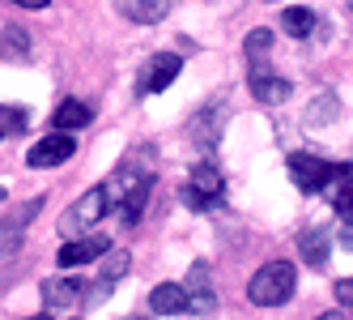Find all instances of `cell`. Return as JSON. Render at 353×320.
Instances as JSON below:
<instances>
[{
    "label": "cell",
    "instance_id": "obj_8",
    "mask_svg": "<svg viewBox=\"0 0 353 320\" xmlns=\"http://www.w3.org/2000/svg\"><path fill=\"white\" fill-rule=\"evenodd\" d=\"M72 154H77V141H72L68 133H52V137L34 141V150L26 154V162H30L34 171H47V167H64Z\"/></svg>",
    "mask_w": 353,
    "mask_h": 320
},
{
    "label": "cell",
    "instance_id": "obj_9",
    "mask_svg": "<svg viewBox=\"0 0 353 320\" xmlns=\"http://www.w3.org/2000/svg\"><path fill=\"white\" fill-rule=\"evenodd\" d=\"M213 274H209V265L205 261H196L192 269H188V282H183V290H188V312L192 316H205V312H213Z\"/></svg>",
    "mask_w": 353,
    "mask_h": 320
},
{
    "label": "cell",
    "instance_id": "obj_18",
    "mask_svg": "<svg viewBox=\"0 0 353 320\" xmlns=\"http://www.w3.org/2000/svg\"><path fill=\"white\" fill-rule=\"evenodd\" d=\"M243 47H247V60H251V68H256V64L264 60V52L272 47V30H251Z\"/></svg>",
    "mask_w": 353,
    "mask_h": 320
},
{
    "label": "cell",
    "instance_id": "obj_16",
    "mask_svg": "<svg viewBox=\"0 0 353 320\" xmlns=\"http://www.w3.org/2000/svg\"><path fill=\"white\" fill-rule=\"evenodd\" d=\"M281 30H285V35H294V39H307V35L315 30V13H311L307 5L285 9V13H281Z\"/></svg>",
    "mask_w": 353,
    "mask_h": 320
},
{
    "label": "cell",
    "instance_id": "obj_23",
    "mask_svg": "<svg viewBox=\"0 0 353 320\" xmlns=\"http://www.w3.org/2000/svg\"><path fill=\"white\" fill-rule=\"evenodd\" d=\"M315 320H349V316H345V308H336V312H323V316H315Z\"/></svg>",
    "mask_w": 353,
    "mask_h": 320
},
{
    "label": "cell",
    "instance_id": "obj_6",
    "mask_svg": "<svg viewBox=\"0 0 353 320\" xmlns=\"http://www.w3.org/2000/svg\"><path fill=\"white\" fill-rule=\"evenodd\" d=\"M290 180H294L298 192L315 196V192L327 188V180H332V162H323L315 154H290Z\"/></svg>",
    "mask_w": 353,
    "mask_h": 320
},
{
    "label": "cell",
    "instance_id": "obj_4",
    "mask_svg": "<svg viewBox=\"0 0 353 320\" xmlns=\"http://www.w3.org/2000/svg\"><path fill=\"white\" fill-rule=\"evenodd\" d=\"M39 209H43V196L13 205L5 218H0V256H13V252H21V239H26V227L34 223V214H39Z\"/></svg>",
    "mask_w": 353,
    "mask_h": 320
},
{
    "label": "cell",
    "instance_id": "obj_14",
    "mask_svg": "<svg viewBox=\"0 0 353 320\" xmlns=\"http://www.w3.org/2000/svg\"><path fill=\"white\" fill-rule=\"evenodd\" d=\"M149 308L158 316H179V312H188V290L179 282H162V286H154V294H149Z\"/></svg>",
    "mask_w": 353,
    "mask_h": 320
},
{
    "label": "cell",
    "instance_id": "obj_5",
    "mask_svg": "<svg viewBox=\"0 0 353 320\" xmlns=\"http://www.w3.org/2000/svg\"><path fill=\"white\" fill-rule=\"evenodd\" d=\"M183 201H188L192 209H209V205L221 201V171H217L209 158H200V162L192 167V184H188V192H183Z\"/></svg>",
    "mask_w": 353,
    "mask_h": 320
},
{
    "label": "cell",
    "instance_id": "obj_10",
    "mask_svg": "<svg viewBox=\"0 0 353 320\" xmlns=\"http://www.w3.org/2000/svg\"><path fill=\"white\" fill-rule=\"evenodd\" d=\"M85 282L77 278H47L43 282V303L52 308V312H68V308H81L85 303Z\"/></svg>",
    "mask_w": 353,
    "mask_h": 320
},
{
    "label": "cell",
    "instance_id": "obj_7",
    "mask_svg": "<svg viewBox=\"0 0 353 320\" xmlns=\"http://www.w3.org/2000/svg\"><path fill=\"white\" fill-rule=\"evenodd\" d=\"M107 252H111V239L90 231V235H77V239H64L56 261H60V269H77V265H90L94 256H107Z\"/></svg>",
    "mask_w": 353,
    "mask_h": 320
},
{
    "label": "cell",
    "instance_id": "obj_3",
    "mask_svg": "<svg viewBox=\"0 0 353 320\" xmlns=\"http://www.w3.org/2000/svg\"><path fill=\"white\" fill-rule=\"evenodd\" d=\"M183 73V56H174V52H158V56H149L145 64H141V73H137V94L145 98V94H158V90H166L174 77Z\"/></svg>",
    "mask_w": 353,
    "mask_h": 320
},
{
    "label": "cell",
    "instance_id": "obj_22",
    "mask_svg": "<svg viewBox=\"0 0 353 320\" xmlns=\"http://www.w3.org/2000/svg\"><path fill=\"white\" fill-rule=\"evenodd\" d=\"M332 209H336V214L345 218V223H349V227H353V196H349V201H341V205H332Z\"/></svg>",
    "mask_w": 353,
    "mask_h": 320
},
{
    "label": "cell",
    "instance_id": "obj_17",
    "mask_svg": "<svg viewBox=\"0 0 353 320\" xmlns=\"http://www.w3.org/2000/svg\"><path fill=\"white\" fill-rule=\"evenodd\" d=\"M128 265H132V256H128V252H123V248H111V252L103 256V282H111V286H115L123 274H128Z\"/></svg>",
    "mask_w": 353,
    "mask_h": 320
},
{
    "label": "cell",
    "instance_id": "obj_2",
    "mask_svg": "<svg viewBox=\"0 0 353 320\" xmlns=\"http://www.w3.org/2000/svg\"><path fill=\"white\" fill-rule=\"evenodd\" d=\"M107 209H111V196H107V188H90L85 196H77V201L68 205V214L60 218V231H64V239L90 235V231H94V227L107 218Z\"/></svg>",
    "mask_w": 353,
    "mask_h": 320
},
{
    "label": "cell",
    "instance_id": "obj_20",
    "mask_svg": "<svg viewBox=\"0 0 353 320\" xmlns=\"http://www.w3.org/2000/svg\"><path fill=\"white\" fill-rule=\"evenodd\" d=\"M21 124H26L21 111H0V141H5L9 133H21Z\"/></svg>",
    "mask_w": 353,
    "mask_h": 320
},
{
    "label": "cell",
    "instance_id": "obj_25",
    "mask_svg": "<svg viewBox=\"0 0 353 320\" xmlns=\"http://www.w3.org/2000/svg\"><path fill=\"white\" fill-rule=\"evenodd\" d=\"M30 320H52V316H47V312H43V316H30Z\"/></svg>",
    "mask_w": 353,
    "mask_h": 320
},
{
    "label": "cell",
    "instance_id": "obj_21",
    "mask_svg": "<svg viewBox=\"0 0 353 320\" xmlns=\"http://www.w3.org/2000/svg\"><path fill=\"white\" fill-rule=\"evenodd\" d=\"M332 294H336L341 308H353V278H341V282L332 286Z\"/></svg>",
    "mask_w": 353,
    "mask_h": 320
},
{
    "label": "cell",
    "instance_id": "obj_19",
    "mask_svg": "<svg viewBox=\"0 0 353 320\" xmlns=\"http://www.w3.org/2000/svg\"><path fill=\"white\" fill-rule=\"evenodd\" d=\"M5 56L9 60H26L30 52H26V35L21 30H5Z\"/></svg>",
    "mask_w": 353,
    "mask_h": 320
},
{
    "label": "cell",
    "instance_id": "obj_1",
    "mask_svg": "<svg viewBox=\"0 0 353 320\" xmlns=\"http://www.w3.org/2000/svg\"><path fill=\"white\" fill-rule=\"evenodd\" d=\"M298 286V274L290 261H268L264 269H256V278L247 282V299L256 308H281L290 303V294Z\"/></svg>",
    "mask_w": 353,
    "mask_h": 320
},
{
    "label": "cell",
    "instance_id": "obj_15",
    "mask_svg": "<svg viewBox=\"0 0 353 320\" xmlns=\"http://www.w3.org/2000/svg\"><path fill=\"white\" fill-rule=\"evenodd\" d=\"M94 120V111L85 107V103H77V98H64V103L56 107V115H52V124L60 129V133H68V129H85Z\"/></svg>",
    "mask_w": 353,
    "mask_h": 320
},
{
    "label": "cell",
    "instance_id": "obj_24",
    "mask_svg": "<svg viewBox=\"0 0 353 320\" xmlns=\"http://www.w3.org/2000/svg\"><path fill=\"white\" fill-rule=\"evenodd\" d=\"M13 5H21V9H43L47 0H13Z\"/></svg>",
    "mask_w": 353,
    "mask_h": 320
},
{
    "label": "cell",
    "instance_id": "obj_11",
    "mask_svg": "<svg viewBox=\"0 0 353 320\" xmlns=\"http://www.w3.org/2000/svg\"><path fill=\"white\" fill-rule=\"evenodd\" d=\"M251 94H256V103L276 107V103H285V98H290V82L276 77V73H264L256 64V68H251Z\"/></svg>",
    "mask_w": 353,
    "mask_h": 320
},
{
    "label": "cell",
    "instance_id": "obj_13",
    "mask_svg": "<svg viewBox=\"0 0 353 320\" xmlns=\"http://www.w3.org/2000/svg\"><path fill=\"white\" fill-rule=\"evenodd\" d=\"M298 252H302V261H307L311 269H323L327 265V252H332V235H327L323 227L302 231L298 235Z\"/></svg>",
    "mask_w": 353,
    "mask_h": 320
},
{
    "label": "cell",
    "instance_id": "obj_12",
    "mask_svg": "<svg viewBox=\"0 0 353 320\" xmlns=\"http://www.w3.org/2000/svg\"><path fill=\"white\" fill-rule=\"evenodd\" d=\"M115 9L128 21H137V26H158L170 13V0H115Z\"/></svg>",
    "mask_w": 353,
    "mask_h": 320
}]
</instances>
